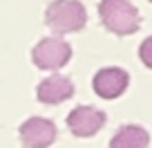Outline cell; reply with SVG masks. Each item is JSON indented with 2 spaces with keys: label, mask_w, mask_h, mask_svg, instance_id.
I'll return each instance as SVG.
<instances>
[{
  "label": "cell",
  "mask_w": 152,
  "mask_h": 148,
  "mask_svg": "<svg viewBox=\"0 0 152 148\" xmlns=\"http://www.w3.org/2000/svg\"><path fill=\"white\" fill-rule=\"evenodd\" d=\"M99 18L101 25L116 36H130V34L139 32V27H141L139 9L130 0H101Z\"/></svg>",
  "instance_id": "6da1fadb"
},
{
  "label": "cell",
  "mask_w": 152,
  "mask_h": 148,
  "mask_svg": "<svg viewBox=\"0 0 152 148\" xmlns=\"http://www.w3.org/2000/svg\"><path fill=\"white\" fill-rule=\"evenodd\" d=\"M87 23V11L78 0H54L45 9V25L56 36L81 32Z\"/></svg>",
  "instance_id": "7a4b0ae2"
},
{
  "label": "cell",
  "mask_w": 152,
  "mask_h": 148,
  "mask_svg": "<svg viewBox=\"0 0 152 148\" xmlns=\"http://www.w3.org/2000/svg\"><path fill=\"white\" fill-rule=\"evenodd\" d=\"M72 58V45L63 38H40L31 49V61L38 70L45 72H58L69 63Z\"/></svg>",
  "instance_id": "3957f363"
},
{
  "label": "cell",
  "mask_w": 152,
  "mask_h": 148,
  "mask_svg": "<svg viewBox=\"0 0 152 148\" xmlns=\"http://www.w3.org/2000/svg\"><path fill=\"white\" fill-rule=\"evenodd\" d=\"M105 121H107V115H105L103 110L94 108V105H76L67 115L65 124H67V128H69V133L74 137L87 139V137H94L105 126Z\"/></svg>",
  "instance_id": "277c9868"
},
{
  "label": "cell",
  "mask_w": 152,
  "mask_h": 148,
  "mask_svg": "<svg viewBox=\"0 0 152 148\" xmlns=\"http://www.w3.org/2000/svg\"><path fill=\"white\" fill-rule=\"evenodd\" d=\"M56 137V124L47 117H29L20 126V141L25 148H49Z\"/></svg>",
  "instance_id": "5b68a950"
},
{
  "label": "cell",
  "mask_w": 152,
  "mask_h": 148,
  "mask_svg": "<svg viewBox=\"0 0 152 148\" xmlns=\"http://www.w3.org/2000/svg\"><path fill=\"white\" fill-rule=\"evenodd\" d=\"M130 85V74L123 67H101L92 79V88L101 99H119Z\"/></svg>",
  "instance_id": "8992f818"
},
{
  "label": "cell",
  "mask_w": 152,
  "mask_h": 148,
  "mask_svg": "<svg viewBox=\"0 0 152 148\" xmlns=\"http://www.w3.org/2000/svg\"><path fill=\"white\" fill-rule=\"evenodd\" d=\"M36 96L45 105H58L74 96V83H72V79L63 77V74L45 77L36 88Z\"/></svg>",
  "instance_id": "52a82bcc"
},
{
  "label": "cell",
  "mask_w": 152,
  "mask_h": 148,
  "mask_svg": "<svg viewBox=\"0 0 152 148\" xmlns=\"http://www.w3.org/2000/svg\"><path fill=\"white\" fill-rule=\"evenodd\" d=\"M110 148H150V133L143 126H121L110 139Z\"/></svg>",
  "instance_id": "ba28073f"
},
{
  "label": "cell",
  "mask_w": 152,
  "mask_h": 148,
  "mask_svg": "<svg viewBox=\"0 0 152 148\" xmlns=\"http://www.w3.org/2000/svg\"><path fill=\"white\" fill-rule=\"evenodd\" d=\"M139 58L148 70H152V36L143 38V43L139 45Z\"/></svg>",
  "instance_id": "9c48e42d"
}]
</instances>
